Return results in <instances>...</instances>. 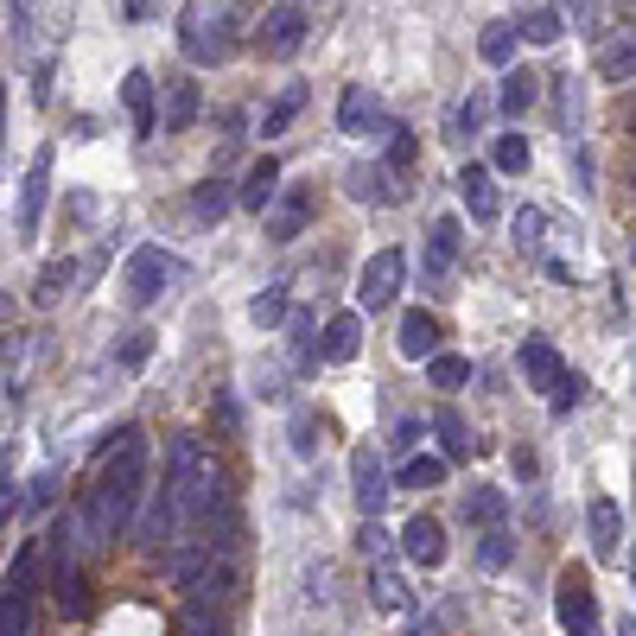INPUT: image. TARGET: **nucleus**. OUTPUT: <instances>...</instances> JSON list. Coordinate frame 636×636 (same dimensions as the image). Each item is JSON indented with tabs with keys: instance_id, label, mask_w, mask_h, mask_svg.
Listing matches in <instances>:
<instances>
[{
	"instance_id": "09e8293b",
	"label": "nucleus",
	"mask_w": 636,
	"mask_h": 636,
	"mask_svg": "<svg viewBox=\"0 0 636 636\" xmlns=\"http://www.w3.org/2000/svg\"><path fill=\"white\" fill-rule=\"evenodd\" d=\"M293 344H300V363H312V319H293Z\"/></svg>"
},
{
	"instance_id": "a211bd4d",
	"label": "nucleus",
	"mask_w": 636,
	"mask_h": 636,
	"mask_svg": "<svg viewBox=\"0 0 636 636\" xmlns=\"http://www.w3.org/2000/svg\"><path fill=\"white\" fill-rule=\"evenodd\" d=\"M274 198H280V166H274V153H268L242 178V210H274Z\"/></svg>"
},
{
	"instance_id": "8fccbe9b",
	"label": "nucleus",
	"mask_w": 636,
	"mask_h": 636,
	"mask_svg": "<svg viewBox=\"0 0 636 636\" xmlns=\"http://www.w3.org/2000/svg\"><path fill=\"white\" fill-rule=\"evenodd\" d=\"M617 636H636V617H624V630H617Z\"/></svg>"
},
{
	"instance_id": "72a5a7b5",
	"label": "nucleus",
	"mask_w": 636,
	"mask_h": 636,
	"mask_svg": "<svg viewBox=\"0 0 636 636\" xmlns=\"http://www.w3.org/2000/svg\"><path fill=\"white\" fill-rule=\"evenodd\" d=\"M351 185H356V198L363 204H395L402 198V191H388V173H382V166H356Z\"/></svg>"
},
{
	"instance_id": "f3484780",
	"label": "nucleus",
	"mask_w": 636,
	"mask_h": 636,
	"mask_svg": "<svg viewBox=\"0 0 636 636\" xmlns=\"http://www.w3.org/2000/svg\"><path fill=\"white\" fill-rule=\"evenodd\" d=\"M515 39H522V20H490V25L478 32L483 64H497V71H509V64H515Z\"/></svg>"
},
{
	"instance_id": "bb28decb",
	"label": "nucleus",
	"mask_w": 636,
	"mask_h": 636,
	"mask_svg": "<svg viewBox=\"0 0 636 636\" xmlns=\"http://www.w3.org/2000/svg\"><path fill=\"white\" fill-rule=\"evenodd\" d=\"M598 76H605V83H630L636 76V39H617V45L598 51Z\"/></svg>"
},
{
	"instance_id": "c85d7f7f",
	"label": "nucleus",
	"mask_w": 636,
	"mask_h": 636,
	"mask_svg": "<svg viewBox=\"0 0 636 636\" xmlns=\"http://www.w3.org/2000/svg\"><path fill=\"white\" fill-rule=\"evenodd\" d=\"M71 280H76V268H71V261H45V268H39V280H32V300H39V305H58Z\"/></svg>"
},
{
	"instance_id": "1a4fd4ad",
	"label": "nucleus",
	"mask_w": 636,
	"mask_h": 636,
	"mask_svg": "<svg viewBox=\"0 0 636 636\" xmlns=\"http://www.w3.org/2000/svg\"><path fill=\"white\" fill-rule=\"evenodd\" d=\"M351 483H356V503H363V515H382V509H388V471H382V452H376V446H356Z\"/></svg>"
},
{
	"instance_id": "f704fd0d",
	"label": "nucleus",
	"mask_w": 636,
	"mask_h": 636,
	"mask_svg": "<svg viewBox=\"0 0 636 636\" xmlns=\"http://www.w3.org/2000/svg\"><path fill=\"white\" fill-rule=\"evenodd\" d=\"M427 376H432V388H446V395H452V388L471 382V363H465V356H427Z\"/></svg>"
},
{
	"instance_id": "6ab92c4d",
	"label": "nucleus",
	"mask_w": 636,
	"mask_h": 636,
	"mask_svg": "<svg viewBox=\"0 0 636 636\" xmlns=\"http://www.w3.org/2000/svg\"><path fill=\"white\" fill-rule=\"evenodd\" d=\"M363 351V312H337L325 325V363H351Z\"/></svg>"
},
{
	"instance_id": "b1692460",
	"label": "nucleus",
	"mask_w": 636,
	"mask_h": 636,
	"mask_svg": "<svg viewBox=\"0 0 636 636\" xmlns=\"http://www.w3.org/2000/svg\"><path fill=\"white\" fill-rule=\"evenodd\" d=\"M432 432H439V452H446V458H471V452H478V446H471V427L458 420L452 407H439V414H432Z\"/></svg>"
},
{
	"instance_id": "e433bc0d",
	"label": "nucleus",
	"mask_w": 636,
	"mask_h": 636,
	"mask_svg": "<svg viewBox=\"0 0 636 636\" xmlns=\"http://www.w3.org/2000/svg\"><path fill=\"white\" fill-rule=\"evenodd\" d=\"M465 522L497 529V522H503V490H471V497H465Z\"/></svg>"
},
{
	"instance_id": "de8ad7c7",
	"label": "nucleus",
	"mask_w": 636,
	"mask_h": 636,
	"mask_svg": "<svg viewBox=\"0 0 636 636\" xmlns=\"http://www.w3.org/2000/svg\"><path fill=\"white\" fill-rule=\"evenodd\" d=\"M534 236H541V210H522V217H515V242L534 249Z\"/></svg>"
},
{
	"instance_id": "4468645a",
	"label": "nucleus",
	"mask_w": 636,
	"mask_h": 636,
	"mask_svg": "<svg viewBox=\"0 0 636 636\" xmlns=\"http://www.w3.org/2000/svg\"><path fill=\"white\" fill-rule=\"evenodd\" d=\"M585 529H592V548H598V560H611L617 548H624V515H617V503H611V497H592V509H585Z\"/></svg>"
},
{
	"instance_id": "603ef678",
	"label": "nucleus",
	"mask_w": 636,
	"mask_h": 636,
	"mask_svg": "<svg viewBox=\"0 0 636 636\" xmlns=\"http://www.w3.org/2000/svg\"><path fill=\"white\" fill-rule=\"evenodd\" d=\"M630 134H636V108H630Z\"/></svg>"
},
{
	"instance_id": "3c124183",
	"label": "nucleus",
	"mask_w": 636,
	"mask_h": 636,
	"mask_svg": "<svg viewBox=\"0 0 636 636\" xmlns=\"http://www.w3.org/2000/svg\"><path fill=\"white\" fill-rule=\"evenodd\" d=\"M573 13H585V0H573Z\"/></svg>"
},
{
	"instance_id": "20e7f679",
	"label": "nucleus",
	"mask_w": 636,
	"mask_h": 636,
	"mask_svg": "<svg viewBox=\"0 0 636 636\" xmlns=\"http://www.w3.org/2000/svg\"><path fill=\"white\" fill-rule=\"evenodd\" d=\"M402 280H407V254L402 249H376V254H369V268H363V280H356V305H363V312L395 305Z\"/></svg>"
},
{
	"instance_id": "c03bdc74",
	"label": "nucleus",
	"mask_w": 636,
	"mask_h": 636,
	"mask_svg": "<svg viewBox=\"0 0 636 636\" xmlns=\"http://www.w3.org/2000/svg\"><path fill=\"white\" fill-rule=\"evenodd\" d=\"M483 115H490V102H483V96H471V102H465V108L452 115V134H478V127H483Z\"/></svg>"
},
{
	"instance_id": "a878e982",
	"label": "nucleus",
	"mask_w": 636,
	"mask_h": 636,
	"mask_svg": "<svg viewBox=\"0 0 636 636\" xmlns=\"http://www.w3.org/2000/svg\"><path fill=\"white\" fill-rule=\"evenodd\" d=\"M337 122L351 127V134H363V127H376L382 122V108L369 90H344V102H337Z\"/></svg>"
},
{
	"instance_id": "9b49d317",
	"label": "nucleus",
	"mask_w": 636,
	"mask_h": 636,
	"mask_svg": "<svg viewBox=\"0 0 636 636\" xmlns=\"http://www.w3.org/2000/svg\"><path fill=\"white\" fill-rule=\"evenodd\" d=\"M178 522H185V509H178L173 483H166V490H159V497H153L147 522H140V529H134V541H140V548H147V554H159V548H166V541H173V529H178Z\"/></svg>"
},
{
	"instance_id": "0eeeda50",
	"label": "nucleus",
	"mask_w": 636,
	"mask_h": 636,
	"mask_svg": "<svg viewBox=\"0 0 636 636\" xmlns=\"http://www.w3.org/2000/svg\"><path fill=\"white\" fill-rule=\"evenodd\" d=\"M554 611H560V624H566V636H585V630H598V617H592V580H585L580 566H566L554 585Z\"/></svg>"
},
{
	"instance_id": "aec40b11",
	"label": "nucleus",
	"mask_w": 636,
	"mask_h": 636,
	"mask_svg": "<svg viewBox=\"0 0 636 636\" xmlns=\"http://www.w3.org/2000/svg\"><path fill=\"white\" fill-rule=\"evenodd\" d=\"M402 356H407V363L439 356V319H432V312H407V319H402Z\"/></svg>"
},
{
	"instance_id": "7c9ffc66",
	"label": "nucleus",
	"mask_w": 636,
	"mask_h": 636,
	"mask_svg": "<svg viewBox=\"0 0 636 636\" xmlns=\"http://www.w3.org/2000/svg\"><path fill=\"white\" fill-rule=\"evenodd\" d=\"M446 465H452V458L439 452V458H427V452H414L402 465V483L407 490H432V483H446Z\"/></svg>"
},
{
	"instance_id": "49530a36",
	"label": "nucleus",
	"mask_w": 636,
	"mask_h": 636,
	"mask_svg": "<svg viewBox=\"0 0 636 636\" xmlns=\"http://www.w3.org/2000/svg\"><path fill=\"white\" fill-rule=\"evenodd\" d=\"M147 351H153V337H147V331H134V337L122 344V369H140V363H147Z\"/></svg>"
},
{
	"instance_id": "412c9836",
	"label": "nucleus",
	"mask_w": 636,
	"mask_h": 636,
	"mask_svg": "<svg viewBox=\"0 0 636 636\" xmlns=\"http://www.w3.org/2000/svg\"><path fill=\"white\" fill-rule=\"evenodd\" d=\"M122 102H127V115H134V134H153V127H159V115H153V76L147 71H127Z\"/></svg>"
},
{
	"instance_id": "864d4df0",
	"label": "nucleus",
	"mask_w": 636,
	"mask_h": 636,
	"mask_svg": "<svg viewBox=\"0 0 636 636\" xmlns=\"http://www.w3.org/2000/svg\"><path fill=\"white\" fill-rule=\"evenodd\" d=\"M585 636H598V630H585Z\"/></svg>"
},
{
	"instance_id": "dca6fc26",
	"label": "nucleus",
	"mask_w": 636,
	"mask_h": 636,
	"mask_svg": "<svg viewBox=\"0 0 636 636\" xmlns=\"http://www.w3.org/2000/svg\"><path fill=\"white\" fill-rule=\"evenodd\" d=\"M159 122L173 127V134L198 122V83H191V76H173V83H166V96H159Z\"/></svg>"
},
{
	"instance_id": "37998d69",
	"label": "nucleus",
	"mask_w": 636,
	"mask_h": 636,
	"mask_svg": "<svg viewBox=\"0 0 636 636\" xmlns=\"http://www.w3.org/2000/svg\"><path fill=\"white\" fill-rule=\"evenodd\" d=\"M312 439H319V420H312V414L300 407V414H293V452H300V458H312V452H319Z\"/></svg>"
},
{
	"instance_id": "9d476101",
	"label": "nucleus",
	"mask_w": 636,
	"mask_h": 636,
	"mask_svg": "<svg viewBox=\"0 0 636 636\" xmlns=\"http://www.w3.org/2000/svg\"><path fill=\"white\" fill-rule=\"evenodd\" d=\"M45 191H51V147H39L32 153V166H25V185H20V236L39 229V217H45Z\"/></svg>"
},
{
	"instance_id": "4c0bfd02",
	"label": "nucleus",
	"mask_w": 636,
	"mask_h": 636,
	"mask_svg": "<svg viewBox=\"0 0 636 636\" xmlns=\"http://www.w3.org/2000/svg\"><path fill=\"white\" fill-rule=\"evenodd\" d=\"M534 90H541V83H534L529 71H509V83H503V115H522V108H534Z\"/></svg>"
},
{
	"instance_id": "4be33fe9",
	"label": "nucleus",
	"mask_w": 636,
	"mask_h": 636,
	"mask_svg": "<svg viewBox=\"0 0 636 636\" xmlns=\"http://www.w3.org/2000/svg\"><path fill=\"white\" fill-rule=\"evenodd\" d=\"M458 191H465V204H471V217H478V223H490V217H497V185H490V166H465V173H458Z\"/></svg>"
},
{
	"instance_id": "473e14b6",
	"label": "nucleus",
	"mask_w": 636,
	"mask_h": 636,
	"mask_svg": "<svg viewBox=\"0 0 636 636\" xmlns=\"http://www.w3.org/2000/svg\"><path fill=\"white\" fill-rule=\"evenodd\" d=\"M7 592H13V598H32V592H39V548H20V554H13Z\"/></svg>"
},
{
	"instance_id": "39448f33",
	"label": "nucleus",
	"mask_w": 636,
	"mask_h": 636,
	"mask_svg": "<svg viewBox=\"0 0 636 636\" xmlns=\"http://www.w3.org/2000/svg\"><path fill=\"white\" fill-rule=\"evenodd\" d=\"M185 274V261H173V254L166 249H134V261H127V293H134V300L147 305V300H159V293H166V280H178Z\"/></svg>"
},
{
	"instance_id": "f03ea898",
	"label": "nucleus",
	"mask_w": 636,
	"mask_h": 636,
	"mask_svg": "<svg viewBox=\"0 0 636 636\" xmlns=\"http://www.w3.org/2000/svg\"><path fill=\"white\" fill-rule=\"evenodd\" d=\"M166 483H173L185 522L217 515V503H223V471H217L210 446H198V439H173V452H166Z\"/></svg>"
},
{
	"instance_id": "393cba45",
	"label": "nucleus",
	"mask_w": 636,
	"mask_h": 636,
	"mask_svg": "<svg viewBox=\"0 0 636 636\" xmlns=\"http://www.w3.org/2000/svg\"><path fill=\"white\" fill-rule=\"evenodd\" d=\"M229 204H242V185H223V178H210V185H198V198H191V210H198L204 223H217Z\"/></svg>"
},
{
	"instance_id": "c9c22d12",
	"label": "nucleus",
	"mask_w": 636,
	"mask_h": 636,
	"mask_svg": "<svg viewBox=\"0 0 636 636\" xmlns=\"http://www.w3.org/2000/svg\"><path fill=\"white\" fill-rule=\"evenodd\" d=\"M490 166H497V173H529V140H522V134H497Z\"/></svg>"
},
{
	"instance_id": "58836bf2",
	"label": "nucleus",
	"mask_w": 636,
	"mask_h": 636,
	"mask_svg": "<svg viewBox=\"0 0 636 636\" xmlns=\"http://www.w3.org/2000/svg\"><path fill=\"white\" fill-rule=\"evenodd\" d=\"M478 566H490V573H497V566H509V534H503V529H483V541H478Z\"/></svg>"
},
{
	"instance_id": "cd10ccee",
	"label": "nucleus",
	"mask_w": 636,
	"mask_h": 636,
	"mask_svg": "<svg viewBox=\"0 0 636 636\" xmlns=\"http://www.w3.org/2000/svg\"><path fill=\"white\" fill-rule=\"evenodd\" d=\"M51 592H58L64 617H83V611H90V592H83V573H76V566H58V573H51Z\"/></svg>"
},
{
	"instance_id": "f257e3e1",
	"label": "nucleus",
	"mask_w": 636,
	"mask_h": 636,
	"mask_svg": "<svg viewBox=\"0 0 636 636\" xmlns=\"http://www.w3.org/2000/svg\"><path fill=\"white\" fill-rule=\"evenodd\" d=\"M115 458L102 465V483L96 497H90V534L96 541H115V534L134 529V509H140V478H147V446H140V432L127 427L122 439H108Z\"/></svg>"
},
{
	"instance_id": "c756f323",
	"label": "nucleus",
	"mask_w": 636,
	"mask_h": 636,
	"mask_svg": "<svg viewBox=\"0 0 636 636\" xmlns=\"http://www.w3.org/2000/svg\"><path fill=\"white\" fill-rule=\"evenodd\" d=\"M560 32H566V20H560L554 7H529L522 13V39L529 45H560Z\"/></svg>"
},
{
	"instance_id": "79ce46f5",
	"label": "nucleus",
	"mask_w": 636,
	"mask_h": 636,
	"mask_svg": "<svg viewBox=\"0 0 636 636\" xmlns=\"http://www.w3.org/2000/svg\"><path fill=\"white\" fill-rule=\"evenodd\" d=\"M376 605H382V611H402V605H407L402 580H395V573H388V566H376Z\"/></svg>"
},
{
	"instance_id": "2f4dec72",
	"label": "nucleus",
	"mask_w": 636,
	"mask_h": 636,
	"mask_svg": "<svg viewBox=\"0 0 636 636\" xmlns=\"http://www.w3.org/2000/svg\"><path fill=\"white\" fill-rule=\"evenodd\" d=\"M300 108H305V90H286V96H280L268 115H261V140H280V134H286V122H293Z\"/></svg>"
},
{
	"instance_id": "6e6552de",
	"label": "nucleus",
	"mask_w": 636,
	"mask_h": 636,
	"mask_svg": "<svg viewBox=\"0 0 636 636\" xmlns=\"http://www.w3.org/2000/svg\"><path fill=\"white\" fill-rule=\"evenodd\" d=\"M522 376L534 382V395H548V402H554L560 388H566V376H573V369L560 363V351L548 344V337H529V344H522Z\"/></svg>"
},
{
	"instance_id": "2eb2a0df",
	"label": "nucleus",
	"mask_w": 636,
	"mask_h": 636,
	"mask_svg": "<svg viewBox=\"0 0 636 636\" xmlns=\"http://www.w3.org/2000/svg\"><path fill=\"white\" fill-rule=\"evenodd\" d=\"M458 236H465V229H458V217H439V223H432V242H427V280H432V286L452 274L458 249H465Z\"/></svg>"
},
{
	"instance_id": "ddd939ff",
	"label": "nucleus",
	"mask_w": 636,
	"mask_h": 636,
	"mask_svg": "<svg viewBox=\"0 0 636 636\" xmlns=\"http://www.w3.org/2000/svg\"><path fill=\"white\" fill-rule=\"evenodd\" d=\"M402 554L414 560V566H439V560H446V534H439L432 515H414L402 529Z\"/></svg>"
},
{
	"instance_id": "ea45409f",
	"label": "nucleus",
	"mask_w": 636,
	"mask_h": 636,
	"mask_svg": "<svg viewBox=\"0 0 636 636\" xmlns=\"http://www.w3.org/2000/svg\"><path fill=\"white\" fill-rule=\"evenodd\" d=\"M249 319H254V325H280V319H286V293H280V286H268V293L249 305Z\"/></svg>"
},
{
	"instance_id": "423d86ee",
	"label": "nucleus",
	"mask_w": 636,
	"mask_h": 636,
	"mask_svg": "<svg viewBox=\"0 0 636 636\" xmlns=\"http://www.w3.org/2000/svg\"><path fill=\"white\" fill-rule=\"evenodd\" d=\"M305 32H312V25H305V7H293V0H286V7H274V13H261L254 45L268 51V58H293V51L305 45Z\"/></svg>"
},
{
	"instance_id": "f8f14e48",
	"label": "nucleus",
	"mask_w": 636,
	"mask_h": 636,
	"mask_svg": "<svg viewBox=\"0 0 636 636\" xmlns=\"http://www.w3.org/2000/svg\"><path fill=\"white\" fill-rule=\"evenodd\" d=\"M312 223V191H280L274 198V210H268V242H293L300 229Z\"/></svg>"
},
{
	"instance_id": "5701e85b",
	"label": "nucleus",
	"mask_w": 636,
	"mask_h": 636,
	"mask_svg": "<svg viewBox=\"0 0 636 636\" xmlns=\"http://www.w3.org/2000/svg\"><path fill=\"white\" fill-rule=\"evenodd\" d=\"M178 636H223V605H217V598H185Z\"/></svg>"
},
{
	"instance_id": "a19ab883",
	"label": "nucleus",
	"mask_w": 636,
	"mask_h": 636,
	"mask_svg": "<svg viewBox=\"0 0 636 636\" xmlns=\"http://www.w3.org/2000/svg\"><path fill=\"white\" fill-rule=\"evenodd\" d=\"M25 611H32V598H13V592H7V605H0V636H25Z\"/></svg>"
},
{
	"instance_id": "7ed1b4c3",
	"label": "nucleus",
	"mask_w": 636,
	"mask_h": 636,
	"mask_svg": "<svg viewBox=\"0 0 636 636\" xmlns=\"http://www.w3.org/2000/svg\"><path fill=\"white\" fill-rule=\"evenodd\" d=\"M223 32H229V13H223V7H204V0H191V7L178 13V39H185V58H191V64H217V58L229 51Z\"/></svg>"
},
{
	"instance_id": "a18cd8bd",
	"label": "nucleus",
	"mask_w": 636,
	"mask_h": 636,
	"mask_svg": "<svg viewBox=\"0 0 636 636\" xmlns=\"http://www.w3.org/2000/svg\"><path fill=\"white\" fill-rule=\"evenodd\" d=\"M388 140H395V147H388V173H407V166H414V134H402V127H395Z\"/></svg>"
}]
</instances>
